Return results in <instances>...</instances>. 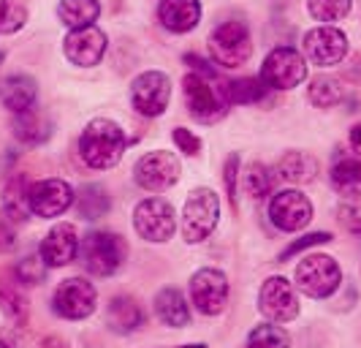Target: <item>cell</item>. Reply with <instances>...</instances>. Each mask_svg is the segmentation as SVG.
<instances>
[{
    "label": "cell",
    "mask_w": 361,
    "mask_h": 348,
    "mask_svg": "<svg viewBox=\"0 0 361 348\" xmlns=\"http://www.w3.org/2000/svg\"><path fill=\"white\" fill-rule=\"evenodd\" d=\"M128 147L126 131L120 128L114 120L106 117H95L87 123V128L79 139V152L85 158V164L92 169H111L120 164L123 152Z\"/></svg>",
    "instance_id": "1"
},
{
    "label": "cell",
    "mask_w": 361,
    "mask_h": 348,
    "mask_svg": "<svg viewBox=\"0 0 361 348\" xmlns=\"http://www.w3.org/2000/svg\"><path fill=\"white\" fill-rule=\"evenodd\" d=\"M182 88H185V104H188L190 114H193L199 123L212 126V123L226 117L228 104H231V101H228V92H226V82H220V79H207V76H201V73L193 71L185 76Z\"/></svg>",
    "instance_id": "2"
},
{
    "label": "cell",
    "mask_w": 361,
    "mask_h": 348,
    "mask_svg": "<svg viewBox=\"0 0 361 348\" xmlns=\"http://www.w3.org/2000/svg\"><path fill=\"white\" fill-rule=\"evenodd\" d=\"M79 258L90 275H114L126 261V242L111 232H90L79 242Z\"/></svg>",
    "instance_id": "3"
},
{
    "label": "cell",
    "mask_w": 361,
    "mask_h": 348,
    "mask_svg": "<svg viewBox=\"0 0 361 348\" xmlns=\"http://www.w3.org/2000/svg\"><path fill=\"white\" fill-rule=\"evenodd\" d=\"M340 283H343V270L326 253H312V256L302 258L296 267V286H299V292L312 299L331 296L340 289Z\"/></svg>",
    "instance_id": "4"
},
{
    "label": "cell",
    "mask_w": 361,
    "mask_h": 348,
    "mask_svg": "<svg viewBox=\"0 0 361 348\" xmlns=\"http://www.w3.org/2000/svg\"><path fill=\"white\" fill-rule=\"evenodd\" d=\"M220 218V199L209 188H196L182 210V237L185 242H201L207 239Z\"/></svg>",
    "instance_id": "5"
},
{
    "label": "cell",
    "mask_w": 361,
    "mask_h": 348,
    "mask_svg": "<svg viewBox=\"0 0 361 348\" xmlns=\"http://www.w3.org/2000/svg\"><path fill=\"white\" fill-rule=\"evenodd\" d=\"M250 52H253V38L242 22H223L209 36V55L223 68H236L247 63Z\"/></svg>",
    "instance_id": "6"
},
{
    "label": "cell",
    "mask_w": 361,
    "mask_h": 348,
    "mask_svg": "<svg viewBox=\"0 0 361 348\" xmlns=\"http://www.w3.org/2000/svg\"><path fill=\"white\" fill-rule=\"evenodd\" d=\"M261 79L271 90H293L307 79V63L299 49L293 47H277L271 49L264 66H261Z\"/></svg>",
    "instance_id": "7"
},
{
    "label": "cell",
    "mask_w": 361,
    "mask_h": 348,
    "mask_svg": "<svg viewBox=\"0 0 361 348\" xmlns=\"http://www.w3.org/2000/svg\"><path fill=\"white\" fill-rule=\"evenodd\" d=\"M133 226L147 242H169L174 237V229H177L174 207L166 199H145V202L136 204Z\"/></svg>",
    "instance_id": "8"
},
{
    "label": "cell",
    "mask_w": 361,
    "mask_h": 348,
    "mask_svg": "<svg viewBox=\"0 0 361 348\" xmlns=\"http://www.w3.org/2000/svg\"><path fill=\"white\" fill-rule=\"evenodd\" d=\"M171 98V79L163 71H145L130 85V104L145 117H158L169 107Z\"/></svg>",
    "instance_id": "9"
},
{
    "label": "cell",
    "mask_w": 361,
    "mask_h": 348,
    "mask_svg": "<svg viewBox=\"0 0 361 348\" xmlns=\"http://www.w3.org/2000/svg\"><path fill=\"white\" fill-rule=\"evenodd\" d=\"M180 172L182 166L177 161V155H171L166 150H155V152H147L139 158V164L133 169V177L145 191L161 193L180 180Z\"/></svg>",
    "instance_id": "10"
},
{
    "label": "cell",
    "mask_w": 361,
    "mask_h": 348,
    "mask_svg": "<svg viewBox=\"0 0 361 348\" xmlns=\"http://www.w3.org/2000/svg\"><path fill=\"white\" fill-rule=\"evenodd\" d=\"M52 305L57 316L79 321V318L92 316L95 305H98V292H95V286L87 283L85 277H68V280H63L57 286Z\"/></svg>",
    "instance_id": "11"
},
{
    "label": "cell",
    "mask_w": 361,
    "mask_h": 348,
    "mask_svg": "<svg viewBox=\"0 0 361 348\" xmlns=\"http://www.w3.org/2000/svg\"><path fill=\"white\" fill-rule=\"evenodd\" d=\"M190 299L196 305V311L204 316H217L223 313L228 302V277L220 270L204 267L190 277Z\"/></svg>",
    "instance_id": "12"
},
{
    "label": "cell",
    "mask_w": 361,
    "mask_h": 348,
    "mask_svg": "<svg viewBox=\"0 0 361 348\" xmlns=\"http://www.w3.org/2000/svg\"><path fill=\"white\" fill-rule=\"evenodd\" d=\"M258 311L274 324H286L299 316V296L286 277H269L258 294Z\"/></svg>",
    "instance_id": "13"
},
{
    "label": "cell",
    "mask_w": 361,
    "mask_h": 348,
    "mask_svg": "<svg viewBox=\"0 0 361 348\" xmlns=\"http://www.w3.org/2000/svg\"><path fill=\"white\" fill-rule=\"evenodd\" d=\"M269 218L280 232H299L312 220V204L302 191H280L271 196Z\"/></svg>",
    "instance_id": "14"
},
{
    "label": "cell",
    "mask_w": 361,
    "mask_h": 348,
    "mask_svg": "<svg viewBox=\"0 0 361 348\" xmlns=\"http://www.w3.org/2000/svg\"><path fill=\"white\" fill-rule=\"evenodd\" d=\"M305 55L315 63V66H337L345 55H348V38L340 28H312L305 33Z\"/></svg>",
    "instance_id": "15"
},
{
    "label": "cell",
    "mask_w": 361,
    "mask_h": 348,
    "mask_svg": "<svg viewBox=\"0 0 361 348\" xmlns=\"http://www.w3.org/2000/svg\"><path fill=\"white\" fill-rule=\"evenodd\" d=\"M73 188L66 180H41V183L30 185V212L41 215V218H57L63 215L73 204Z\"/></svg>",
    "instance_id": "16"
},
{
    "label": "cell",
    "mask_w": 361,
    "mask_h": 348,
    "mask_svg": "<svg viewBox=\"0 0 361 348\" xmlns=\"http://www.w3.org/2000/svg\"><path fill=\"white\" fill-rule=\"evenodd\" d=\"M63 49H66V57L71 60L73 66L90 68L95 63H101V57L106 55V33L92 28V25L71 30L63 41Z\"/></svg>",
    "instance_id": "17"
},
{
    "label": "cell",
    "mask_w": 361,
    "mask_h": 348,
    "mask_svg": "<svg viewBox=\"0 0 361 348\" xmlns=\"http://www.w3.org/2000/svg\"><path fill=\"white\" fill-rule=\"evenodd\" d=\"M79 253V237L71 223H57L41 242V258L47 267H66Z\"/></svg>",
    "instance_id": "18"
},
{
    "label": "cell",
    "mask_w": 361,
    "mask_h": 348,
    "mask_svg": "<svg viewBox=\"0 0 361 348\" xmlns=\"http://www.w3.org/2000/svg\"><path fill=\"white\" fill-rule=\"evenodd\" d=\"M331 185L343 196H361V152L337 150L331 161Z\"/></svg>",
    "instance_id": "19"
},
{
    "label": "cell",
    "mask_w": 361,
    "mask_h": 348,
    "mask_svg": "<svg viewBox=\"0 0 361 348\" xmlns=\"http://www.w3.org/2000/svg\"><path fill=\"white\" fill-rule=\"evenodd\" d=\"M158 19L163 28L171 33H188L199 25L201 19V3L199 0H161L158 6Z\"/></svg>",
    "instance_id": "20"
},
{
    "label": "cell",
    "mask_w": 361,
    "mask_h": 348,
    "mask_svg": "<svg viewBox=\"0 0 361 348\" xmlns=\"http://www.w3.org/2000/svg\"><path fill=\"white\" fill-rule=\"evenodd\" d=\"M145 321V311L133 296H114L106 308V327L117 335L136 332Z\"/></svg>",
    "instance_id": "21"
},
{
    "label": "cell",
    "mask_w": 361,
    "mask_h": 348,
    "mask_svg": "<svg viewBox=\"0 0 361 348\" xmlns=\"http://www.w3.org/2000/svg\"><path fill=\"white\" fill-rule=\"evenodd\" d=\"M3 215L11 223H25L30 218V183L27 177H11L3 188Z\"/></svg>",
    "instance_id": "22"
},
{
    "label": "cell",
    "mask_w": 361,
    "mask_h": 348,
    "mask_svg": "<svg viewBox=\"0 0 361 348\" xmlns=\"http://www.w3.org/2000/svg\"><path fill=\"white\" fill-rule=\"evenodd\" d=\"M36 95H38L36 82L30 76H25V73H14V76H8L0 85V98H3L6 109H11L14 114L30 109L36 104Z\"/></svg>",
    "instance_id": "23"
},
{
    "label": "cell",
    "mask_w": 361,
    "mask_h": 348,
    "mask_svg": "<svg viewBox=\"0 0 361 348\" xmlns=\"http://www.w3.org/2000/svg\"><path fill=\"white\" fill-rule=\"evenodd\" d=\"M11 128H14V136H17L19 142H25V145H41V142L49 139L52 123H49L47 114H41V112H36L30 107V109L14 114Z\"/></svg>",
    "instance_id": "24"
},
{
    "label": "cell",
    "mask_w": 361,
    "mask_h": 348,
    "mask_svg": "<svg viewBox=\"0 0 361 348\" xmlns=\"http://www.w3.org/2000/svg\"><path fill=\"white\" fill-rule=\"evenodd\" d=\"M277 177H283L286 183L302 185V183H312L315 174H318V161L310 155V152H299V150H290L280 158L277 164Z\"/></svg>",
    "instance_id": "25"
},
{
    "label": "cell",
    "mask_w": 361,
    "mask_h": 348,
    "mask_svg": "<svg viewBox=\"0 0 361 348\" xmlns=\"http://www.w3.org/2000/svg\"><path fill=\"white\" fill-rule=\"evenodd\" d=\"M155 313L166 327H185L190 321V308L180 289H163L155 296Z\"/></svg>",
    "instance_id": "26"
},
{
    "label": "cell",
    "mask_w": 361,
    "mask_h": 348,
    "mask_svg": "<svg viewBox=\"0 0 361 348\" xmlns=\"http://www.w3.org/2000/svg\"><path fill=\"white\" fill-rule=\"evenodd\" d=\"M101 14L98 0H63L60 3V19L66 28L79 30V28H90Z\"/></svg>",
    "instance_id": "27"
},
{
    "label": "cell",
    "mask_w": 361,
    "mask_h": 348,
    "mask_svg": "<svg viewBox=\"0 0 361 348\" xmlns=\"http://www.w3.org/2000/svg\"><path fill=\"white\" fill-rule=\"evenodd\" d=\"M73 202H76L79 215H82V218H87V220L104 218V215L109 212V207H111V202H109V193L101 188V185H85Z\"/></svg>",
    "instance_id": "28"
},
{
    "label": "cell",
    "mask_w": 361,
    "mask_h": 348,
    "mask_svg": "<svg viewBox=\"0 0 361 348\" xmlns=\"http://www.w3.org/2000/svg\"><path fill=\"white\" fill-rule=\"evenodd\" d=\"M267 90H271V88L261 76H242L234 82H226V92H228L231 104H255L267 95Z\"/></svg>",
    "instance_id": "29"
},
{
    "label": "cell",
    "mask_w": 361,
    "mask_h": 348,
    "mask_svg": "<svg viewBox=\"0 0 361 348\" xmlns=\"http://www.w3.org/2000/svg\"><path fill=\"white\" fill-rule=\"evenodd\" d=\"M310 104L318 107V109H329L334 104L343 101V85L334 79V76H315L310 82Z\"/></svg>",
    "instance_id": "30"
},
{
    "label": "cell",
    "mask_w": 361,
    "mask_h": 348,
    "mask_svg": "<svg viewBox=\"0 0 361 348\" xmlns=\"http://www.w3.org/2000/svg\"><path fill=\"white\" fill-rule=\"evenodd\" d=\"M247 348H290V335L274 321L258 324L247 337Z\"/></svg>",
    "instance_id": "31"
},
{
    "label": "cell",
    "mask_w": 361,
    "mask_h": 348,
    "mask_svg": "<svg viewBox=\"0 0 361 348\" xmlns=\"http://www.w3.org/2000/svg\"><path fill=\"white\" fill-rule=\"evenodd\" d=\"M274 183H277V174L271 172L267 164H250L247 174H245V188L253 199H264L274 191Z\"/></svg>",
    "instance_id": "32"
},
{
    "label": "cell",
    "mask_w": 361,
    "mask_h": 348,
    "mask_svg": "<svg viewBox=\"0 0 361 348\" xmlns=\"http://www.w3.org/2000/svg\"><path fill=\"white\" fill-rule=\"evenodd\" d=\"M0 311L6 313L8 318H14V321H25V316H27L25 294L8 280H0Z\"/></svg>",
    "instance_id": "33"
},
{
    "label": "cell",
    "mask_w": 361,
    "mask_h": 348,
    "mask_svg": "<svg viewBox=\"0 0 361 348\" xmlns=\"http://www.w3.org/2000/svg\"><path fill=\"white\" fill-rule=\"evenodd\" d=\"M27 22V8L22 0H0V33H17Z\"/></svg>",
    "instance_id": "34"
},
{
    "label": "cell",
    "mask_w": 361,
    "mask_h": 348,
    "mask_svg": "<svg viewBox=\"0 0 361 348\" xmlns=\"http://www.w3.org/2000/svg\"><path fill=\"white\" fill-rule=\"evenodd\" d=\"M307 8L318 22H337L348 17L350 0H307Z\"/></svg>",
    "instance_id": "35"
},
{
    "label": "cell",
    "mask_w": 361,
    "mask_h": 348,
    "mask_svg": "<svg viewBox=\"0 0 361 348\" xmlns=\"http://www.w3.org/2000/svg\"><path fill=\"white\" fill-rule=\"evenodd\" d=\"M17 280L19 283H25V286H36L44 280V258L41 253L38 256H27L19 261L17 267Z\"/></svg>",
    "instance_id": "36"
},
{
    "label": "cell",
    "mask_w": 361,
    "mask_h": 348,
    "mask_svg": "<svg viewBox=\"0 0 361 348\" xmlns=\"http://www.w3.org/2000/svg\"><path fill=\"white\" fill-rule=\"evenodd\" d=\"M324 242H331V234L329 232H312V234H305L302 239H296V242H290L288 248L280 253V258L286 261V258L296 256V253H302V251H307L312 245H324Z\"/></svg>",
    "instance_id": "37"
},
{
    "label": "cell",
    "mask_w": 361,
    "mask_h": 348,
    "mask_svg": "<svg viewBox=\"0 0 361 348\" xmlns=\"http://www.w3.org/2000/svg\"><path fill=\"white\" fill-rule=\"evenodd\" d=\"M174 142H177V147H180L185 155H196L201 150L199 136H193L188 128H174Z\"/></svg>",
    "instance_id": "38"
},
{
    "label": "cell",
    "mask_w": 361,
    "mask_h": 348,
    "mask_svg": "<svg viewBox=\"0 0 361 348\" xmlns=\"http://www.w3.org/2000/svg\"><path fill=\"white\" fill-rule=\"evenodd\" d=\"M340 220H343V226L348 229V232L361 234V210L359 207H353V204L340 207Z\"/></svg>",
    "instance_id": "39"
},
{
    "label": "cell",
    "mask_w": 361,
    "mask_h": 348,
    "mask_svg": "<svg viewBox=\"0 0 361 348\" xmlns=\"http://www.w3.org/2000/svg\"><path fill=\"white\" fill-rule=\"evenodd\" d=\"M236 172H239V155H228L226 161V188H228V199L236 207Z\"/></svg>",
    "instance_id": "40"
},
{
    "label": "cell",
    "mask_w": 361,
    "mask_h": 348,
    "mask_svg": "<svg viewBox=\"0 0 361 348\" xmlns=\"http://www.w3.org/2000/svg\"><path fill=\"white\" fill-rule=\"evenodd\" d=\"M17 245V234H14V223L0 218V253H8Z\"/></svg>",
    "instance_id": "41"
},
{
    "label": "cell",
    "mask_w": 361,
    "mask_h": 348,
    "mask_svg": "<svg viewBox=\"0 0 361 348\" xmlns=\"http://www.w3.org/2000/svg\"><path fill=\"white\" fill-rule=\"evenodd\" d=\"M350 145L361 147V126H356V128L350 131Z\"/></svg>",
    "instance_id": "42"
},
{
    "label": "cell",
    "mask_w": 361,
    "mask_h": 348,
    "mask_svg": "<svg viewBox=\"0 0 361 348\" xmlns=\"http://www.w3.org/2000/svg\"><path fill=\"white\" fill-rule=\"evenodd\" d=\"M182 348H207L204 343H196V346H182Z\"/></svg>",
    "instance_id": "43"
},
{
    "label": "cell",
    "mask_w": 361,
    "mask_h": 348,
    "mask_svg": "<svg viewBox=\"0 0 361 348\" xmlns=\"http://www.w3.org/2000/svg\"><path fill=\"white\" fill-rule=\"evenodd\" d=\"M0 348H11V346H8V343H6V340H0Z\"/></svg>",
    "instance_id": "44"
}]
</instances>
